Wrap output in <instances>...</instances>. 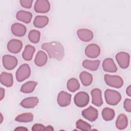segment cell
<instances>
[{
	"label": "cell",
	"instance_id": "7",
	"mask_svg": "<svg viewBox=\"0 0 131 131\" xmlns=\"http://www.w3.org/2000/svg\"><path fill=\"white\" fill-rule=\"evenodd\" d=\"M2 62L5 69L7 70L14 69L18 63L17 59L10 55H5L3 56Z\"/></svg>",
	"mask_w": 131,
	"mask_h": 131
},
{
	"label": "cell",
	"instance_id": "24",
	"mask_svg": "<svg viewBox=\"0 0 131 131\" xmlns=\"http://www.w3.org/2000/svg\"><path fill=\"white\" fill-rule=\"evenodd\" d=\"M100 61L99 60H84L82 62V66L86 69L89 70L95 71L97 70L98 69Z\"/></svg>",
	"mask_w": 131,
	"mask_h": 131
},
{
	"label": "cell",
	"instance_id": "14",
	"mask_svg": "<svg viewBox=\"0 0 131 131\" xmlns=\"http://www.w3.org/2000/svg\"><path fill=\"white\" fill-rule=\"evenodd\" d=\"M91 94L92 96V103L98 107L101 106L103 104V100L101 90L99 89L95 88L91 91Z\"/></svg>",
	"mask_w": 131,
	"mask_h": 131
},
{
	"label": "cell",
	"instance_id": "9",
	"mask_svg": "<svg viewBox=\"0 0 131 131\" xmlns=\"http://www.w3.org/2000/svg\"><path fill=\"white\" fill-rule=\"evenodd\" d=\"M84 53L88 57L95 58L99 56L100 54V48L97 44L91 43L85 48Z\"/></svg>",
	"mask_w": 131,
	"mask_h": 131
},
{
	"label": "cell",
	"instance_id": "26",
	"mask_svg": "<svg viewBox=\"0 0 131 131\" xmlns=\"http://www.w3.org/2000/svg\"><path fill=\"white\" fill-rule=\"evenodd\" d=\"M79 78L83 85L88 86L91 85L93 81V76L89 72L83 71L79 75Z\"/></svg>",
	"mask_w": 131,
	"mask_h": 131
},
{
	"label": "cell",
	"instance_id": "35",
	"mask_svg": "<svg viewBox=\"0 0 131 131\" xmlns=\"http://www.w3.org/2000/svg\"><path fill=\"white\" fill-rule=\"evenodd\" d=\"M28 128H27L26 127H24V126H18V127H17L16 128H15L14 129V130H18V131H24V130H28Z\"/></svg>",
	"mask_w": 131,
	"mask_h": 131
},
{
	"label": "cell",
	"instance_id": "23",
	"mask_svg": "<svg viewBox=\"0 0 131 131\" xmlns=\"http://www.w3.org/2000/svg\"><path fill=\"white\" fill-rule=\"evenodd\" d=\"M35 51V48L34 47L30 45H26L22 53L23 58L26 61L31 60Z\"/></svg>",
	"mask_w": 131,
	"mask_h": 131
},
{
	"label": "cell",
	"instance_id": "22",
	"mask_svg": "<svg viewBox=\"0 0 131 131\" xmlns=\"http://www.w3.org/2000/svg\"><path fill=\"white\" fill-rule=\"evenodd\" d=\"M49 23V18L46 16L37 15L33 21L34 26L37 28H42L46 26Z\"/></svg>",
	"mask_w": 131,
	"mask_h": 131
},
{
	"label": "cell",
	"instance_id": "28",
	"mask_svg": "<svg viewBox=\"0 0 131 131\" xmlns=\"http://www.w3.org/2000/svg\"><path fill=\"white\" fill-rule=\"evenodd\" d=\"M101 115L102 118L106 121L112 120L115 116V113L113 109L109 107H105L103 109Z\"/></svg>",
	"mask_w": 131,
	"mask_h": 131
},
{
	"label": "cell",
	"instance_id": "29",
	"mask_svg": "<svg viewBox=\"0 0 131 131\" xmlns=\"http://www.w3.org/2000/svg\"><path fill=\"white\" fill-rule=\"evenodd\" d=\"M68 90L71 92H75L80 88V84L76 78H72L68 80L67 84Z\"/></svg>",
	"mask_w": 131,
	"mask_h": 131
},
{
	"label": "cell",
	"instance_id": "15",
	"mask_svg": "<svg viewBox=\"0 0 131 131\" xmlns=\"http://www.w3.org/2000/svg\"><path fill=\"white\" fill-rule=\"evenodd\" d=\"M11 31L14 35L18 37H22L25 35L27 29L25 25L16 23L11 26Z\"/></svg>",
	"mask_w": 131,
	"mask_h": 131
},
{
	"label": "cell",
	"instance_id": "6",
	"mask_svg": "<svg viewBox=\"0 0 131 131\" xmlns=\"http://www.w3.org/2000/svg\"><path fill=\"white\" fill-rule=\"evenodd\" d=\"M115 57L121 68L125 69L128 67L130 61V56L128 53L125 52H120L116 55Z\"/></svg>",
	"mask_w": 131,
	"mask_h": 131
},
{
	"label": "cell",
	"instance_id": "37",
	"mask_svg": "<svg viewBox=\"0 0 131 131\" xmlns=\"http://www.w3.org/2000/svg\"><path fill=\"white\" fill-rule=\"evenodd\" d=\"M1 90V100L2 101L5 96V90L3 88H0Z\"/></svg>",
	"mask_w": 131,
	"mask_h": 131
},
{
	"label": "cell",
	"instance_id": "2",
	"mask_svg": "<svg viewBox=\"0 0 131 131\" xmlns=\"http://www.w3.org/2000/svg\"><path fill=\"white\" fill-rule=\"evenodd\" d=\"M104 97L106 102L111 105H116L121 100V94L117 91L107 89L104 92Z\"/></svg>",
	"mask_w": 131,
	"mask_h": 131
},
{
	"label": "cell",
	"instance_id": "27",
	"mask_svg": "<svg viewBox=\"0 0 131 131\" xmlns=\"http://www.w3.org/2000/svg\"><path fill=\"white\" fill-rule=\"evenodd\" d=\"M34 116L31 113H25L19 114L15 118V120L19 122L28 123L33 120Z\"/></svg>",
	"mask_w": 131,
	"mask_h": 131
},
{
	"label": "cell",
	"instance_id": "13",
	"mask_svg": "<svg viewBox=\"0 0 131 131\" xmlns=\"http://www.w3.org/2000/svg\"><path fill=\"white\" fill-rule=\"evenodd\" d=\"M78 38L82 41L88 42L91 41L94 37L93 32L88 29H80L77 31Z\"/></svg>",
	"mask_w": 131,
	"mask_h": 131
},
{
	"label": "cell",
	"instance_id": "8",
	"mask_svg": "<svg viewBox=\"0 0 131 131\" xmlns=\"http://www.w3.org/2000/svg\"><path fill=\"white\" fill-rule=\"evenodd\" d=\"M34 9L36 13H46L50 9V4L47 0H37L35 2Z\"/></svg>",
	"mask_w": 131,
	"mask_h": 131
},
{
	"label": "cell",
	"instance_id": "3",
	"mask_svg": "<svg viewBox=\"0 0 131 131\" xmlns=\"http://www.w3.org/2000/svg\"><path fill=\"white\" fill-rule=\"evenodd\" d=\"M104 79L107 85L113 88L119 89L121 88L123 85L122 78L118 75L105 74L104 76Z\"/></svg>",
	"mask_w": 131,
	"mask_h": 131
},
{
	"label": "cell",
	"instance_id": "25",
	"mask_svg": "<svg viewBox=\"0 0 131 131\" xmlns=\"http://www.w3.org/2000/svg\"><path fill=\"white\" fill-rule=\"evenodd\" d=\"M37 84V82L34 81H27L23 84L20 91L25 94H29L33 92Z\"/></svg>",
	"mask_w": 131,
	"mask_h": 131
},
{
	"label": "cell",
	"instance_id": "33",
	"mask_svg": "<svg viewBox=\"0 0 131 131\" xmlns=\"http://www.w3.org/2000/svg\"><path fill=\"white\" fill-rule=\"evenodd\" d=\"M123 107L125 110L128 113L131 112V100L130 99H125L123 103Z\"/></svg>",
	"mask_w": 131,
	"mask_h": 131
},
{
	"label": "cell",
	"instance_id": "31",
	"mask_svg": "<svg viewBox=\"0 0 131 131\" xmlns=\"http://www.w3.org/2000/svg\"><path fill=\"white\" fill-rule=\"evenodd\" d=\"M76 127L81 130H91V125L82 119L78 120L76 122Z\"/></svg>",
	"mask_w": 131,
	"mask_h": 131
},
{
	"label": "cell",
	"instance_id": "21",
	"mask_svg": "<svg viewBox=\"0 0 131 131\" xmlns=\"http://www.w3.org/2000/svg\"><path fill=\"white\" fill-rule=\"evenodd\" d=\"M128 125V119L127 116L124 114H120L116 121V126L117 129L122 130L127 127Z\"/></svg>",
	"mask_w": 131,
	"mask_h": 131
},
{
	"label": "cell",
	"instance_id": "30",
	"mask_svg": "<svg viewBox=\"0 0 131 131\" xmlns=\"http://www.w3.org/2000/svg\"><path fill=\"white\" fill-rule=\"evenodd\" d=\"M40 33L36 30H31L28 34L29 40L33 43H37L40 40Z\"/></svg>",
	"mask_w": 131,
	"mask_h": 131
},
{
	"label": "cell",
	"instance_id": "38",
	"mask_svg": "<svg viewBox=\"0 0 131 131\" xmlns=\"http://www.w3.org/2000/svg\"><path fill=\"white\" fill-rule=\"evenodd\" d=\"M45 130H54V128L52 126L48 125L47 126H46Z\"/></svg>",
	"mask_w": 131,
	"mask_h": 131
},
{
	"label": "cell",
	"instance_id": "36",
	"mask_svg": "<svg viewBox=\"0 0 131 131\" xmlns=\"http://www.w3.org/2000/svg\"><path fill=\"white\" fill-rule=\"evenodd\" d=\"M126 94H127L129 97H130V96H131V85H128V86L126 88Z\"/></svg>",
	"mask_w": 131,
	"mask_h": 131
},
{
	"label": "cell",
	"instance_id": "39",
	"mask_svg": "<svg viewBox=\"0 0 131 131\" xmlns=\"http://www.w3.org/2000/svg\"><path fill=\"white\" fill-rule=\"evenodd\" d=\"M1 123H2V122H3V115H2V114H1Z\"/></svg>",
	"mask_w": 131,
	"mask_h": 131
},
{
	"label": "cell",
	"instance_id": "17",
	"mask_svg": "<svg viewBox=\"0 0 131 131\" xmlns=\"http://www.w3.org/2000/svg\"><path fill=\"white\" fill-rule=\"evenodd\" d=\"M102 68L104 71L114 73L117 71V68L112 58H105L102 62Z\"/></svg>",
	"mask_w": 131,
	"mask_h": 131
},
{
	"label": "cell",
	"instance_id": "20",
	"mask_svg": "<svg viewBox=\"0 0 131 131\" xmlns=\"http://www.w3.org/2000/svg\"><path fill=\"white\" fill-rule=\"evenodd\" d=\"M16 17L19 21H22L26 24H28L30 23L31 20L32 14L30 12L24 10H20L17 12Z\"/></svg>",
	"mask_w": 131,
	"mask_h": 131
},
{
	"label": "cell",
	"instance_id": "16",
	"mask_svg": "<svg viewBox=\"0 0 131 131\" xmlns=\"http://www.w3.org/2000/svg\"><path fill=\"white\" fill-rule=\"evenodd\" d=\"M39 102V99L36 97H30L23 99L20 105L26 108H31L35 107Z\"/></svg>",
	"mask_w": 131,
	"mask_h": 131
},
{
	"label": "cell",
	"instance_id": "11",
	"mask_svg": "<svg viewBox=\"0 0 131 131\" xmlns=\"http://www.w3.org/2000/svg\"><path fill=\"white\" fill-rule=\"evenodd\" d=\"M81 114L82 116L88 120L93 122L97 119L98 113L96 108L90 106L87 108L83 110Z\"/></svg>",
	"mask_w": 131,
	"mask_h": 131
},
{
	"label": "cell",
	"instance_id": "18",
	"mask_svg": "<svg viewBox=\"0 0 131 131\" xmlns=\"http://www.w3.org/2000/svg\"><path fill=\"white\" fill-rule=\"evenodd\" d=\"M1 83L8 88H10L13 83V78L12 74L3 72L0 75Z\"/></svg>",
	"mask_w": 131,
	"mask_h": 131
},
{
	"label": "cell",
	"instance_id": "19",
	"mask_svg": "<svg viewBox=\"0 0 131 131\" xmlns=\"http://www.w3.org/2000/svg\"><path fill=\"white\" fill-rule=\"evenodd\" d=\"M48 60V56L46 53L42 51H39L35 57L34 63L37 67H42L45 66Z\"/></svg>",
	"mask_w": 131,
	"mask_h": 131
},
{
	"label": "cell",
	"instance_id": "10",
	"mask_svg": "<svg viewBox=\"0 0 131 131\" xmlns=\"http://www.w3.org/2000/svg\"><path fill=\"white\" fill-rule=\"evenodd\" d=\"M71 97L72 96L69 93L63 91H61L57 96V103L61 107H66L71 103Z\"/></svg>",
	"mask_w": 131,
	"mask_h": 131
},
{
	"label": "cell",
	"instance_id": "32",
	"mask_svg": "<svg viewBox=\"0 0 131 131\" xmlns=\"http://www.w3.org/2000/svg\"><path fill=\"white\" fill-rule=\"evenodd\" d=\"M32 0H20V4L22 7L27 9H30L32 7Z\"/></svg>",
	"mask_w": 131,
	"mask_h": 131
},
{
	"label": "cell",
	"instance_id": "34",
	"mask_svg": "<svg viewBox=\"0 0 131 131\" xmlns=\"http://www.w3.org/2000/svg\"><path fill=\"white\" fill-rule=\"evenodd\" d=\"M46 128V126H45L43 124L39 123L34 124L32 127L31 130L33 131H41L45 130Z\"/></svg>",
	"mask_w": 131,
	"mask_h": 131
},
{
	"label": "cell",
	"instance_id": "4",
	"mask_svg": "<svg viewBox=\"0 0 131 131\" xmlns=\"http://www.w3.org/2000/svg\"><path fill=\"white\" fill-rule=\"evenodd\" d=\"M31 74V69L29 64H21L16 72V79L18 82H22L27 79Z\"/></svg>",
	"mask_w": 131,
	"mask_h": 131
},
{
	"label": "cell",
	"instance_id": "5",
	"mask_svg": "<svg viewBox=\"0 0 131 131\" xmlns=\"http://www.w3.org/2000/svg\"><path fill=\"white\" fill-rule=\"evenodd\" d=\"M90 100L88 94L85 92H79L77 93L74 98V101L76 105L79 107L86 106Z\"/></svg>",
	"mask_w": 131,
	"mask_h": 131
},
{
	"label": "cell",
	"instance_id": "1",
	"mask_svg": "<svg viewBox=\"0 0 131 131\" xmlns=\"http://www.w3.org/2000/svg\"><path fill=\"white\" fill-rule=\"evenodd\" d=\"M41 48L47 52L50 58L62 60L64 56V49L61 43L58 41H51L42 44Z\"/></svg>",
	"mask_w": 131,
	"mask_h": 131
},
{
	"label": "cell",
	"instance_id": "12",
	"mask_svg": "<svg viewBox=\"0 0 131 131\" xmlns=\"http://www.w3.org/2000/svg\"><path fill=\"white\" fill-rule=\"evenodd\" d=\"M23 47L22 42L16 39H11L7 43V50L11 53L14 54L18 53Z\"/></svg>",
	"mask_w": 131,
	"mask_h": 131
}]
</instances>
